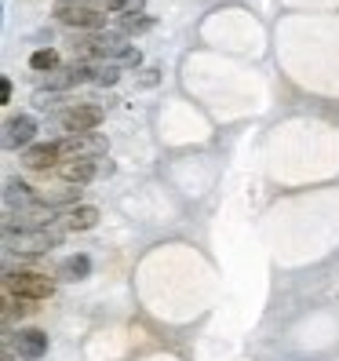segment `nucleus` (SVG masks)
<instances>
[{"label":"nucleus","mask_w":339,"mask_h":361,"mask_svg":"<svg viewBox=\"0 0 339 361\" xmlns=\"http://www.w3.org/2000/svg\"><path fill=\"white\" fill-rule=\"evenodd\" d=\"M55 23L70 26L73 33H95V30H106V11H99L92 0H55Z\"/></svg>","instance_id":"obj_2"},{"label":"nucleus","mask_w":339,"mask_h":361,"mask_svg":"<svg viewBox=\"0 0 339 361\" xmlns=\"http://www.w3.org/2000/svg\"><path fill=\"white\" fill-rule=\"evenodd\" d=\"M0 99H4V102H11V80H8V77L0 80Z\"/></svg>","instance_id":"obj_17"},{"label":"nucleus","mask_w":339,"mask_h":361,"mask_svg":"<svg viewBox=\"0 0 339 361\" xmlns=\"http://www.w3.org/2000/svg\"><path fill=\"white\" fill-rule=\"evenodd\" d=\"M11 347L15 354L23 357V361H40L48 354V332H40V329H18L11 336Z\"/></svg>","instance_id":"obj_9"},{"label":"nucleus","mask_w":339,"mask_h":361,"mask_svg":"<svg viewBox=\"0 0 339 361\" xmlns=\"http://www.w3.org/2000/svg\"><path fill=\"white\" fill-rule=\"evenodd\" d=\"M0 361H15V347H11V343L4 347V354H0Z\"/></svg>","instance_id":"obj_19"},{"label":"nucleus","mask_w":339,"mask_h":361,"mask_svg":"<svg viewBox=\"0 0 339 361\" xmlns=\"http://www.w3.org/2000/svg\"><path fill=\"white\" fill-rule=\"evenodd\" d=\"M58 102V92H33V106H40V110H48V106H55Z\"/></svg>","instance_id":"obj_16"},{"label":"nucleus","mask_w":339,"mask_h":361,"mask_svg":"<svg viewBox=\"0 0 339 361\" xmlns=\"http://www.w3.org/2000/svg\"><path fill=\"white\" fill-rule=\"evenodd\" d=\"M99 223V208L95 204H77V208H70L66 216H62V226L66 230H92Z\"/></svg>","instance_id":"obj_11"},{"label":"nucleus","mask_w":339,"mask_h":361,"mask_svg":"<svg viewBox=\"0 0 339 361\" xmlns=\"http://www.w3.org/2000/svg\"><path fill=\"white\" fill-rule=\"evenodd\" d=\"M58 66H62V62H58V51H55V48H40V51L30 55V70H33V73H44V77H48V73H55Z\"/></svg>","instance_id":"obj_14"},{"label":"nucleus","mask_w":339,"mask_h":361,"mask_svg":"<svg viewBox=\"0 0 339 361\" xmlns=\"http://www.w3.org/2000/svg\"><path fill=\"white\" fill-rule=\"evenodd\" d=\"M62 241V230H4V248L18 256H40Z\"/></svg>","instance_id":"obj_5"},{"label":"nucleus","mask_w":339,"mask_h":361,"mask_svg":"<svg viewBox=\"0 0 339 361\" xmlns=\"http://www.w3.org/2000/svg\"><path fill=\"white\" fill-rule=\"evenodd\" d=\"M70 48L80 62L88 59H132V44L124 40V33H113V30H95V33H73L70 37Z\"/></svg>","instance_id":"obj_1"},{"label":"nucleus","mask_w":339,"mask_h":361,"mask_svg":"<svg viewBox=\"0 0 339 361\" xmlns=\"http://www.w3.org/2000/svg\"><path fill=\"white\" fill-rule=\"evenodd\" d=\"M23 164L30 168V172H55V168L62 164V150L58 142H33L30 150H23Z\"/></svg>","instance_id":"obj_8"},{"label":"nucleus","mask_w":339,"mask_h":361,"mask_svg":"<svg viewBox=\"0 0 339 361\" xmlns=\"http://www.w3.org/2000/svg\"><path fill=\"white\" fill-rule=\"evenodd\" d=\"M139 84H146V88H150V84H157V70H142V80Z\"/></svg>","instance_id":"obj_18"},{"label":"nucleus","mask_w":339,"mask_h":361,"mask_svg":"<svg viewBox=\"0 0 339 361\" xmlns=\"http://www.w3.org/2000/svg\"><path fill=\"white\" fill-rule=\"evenodd\" d=\"M55 176L66 183V186H84V183H92V179L113 176V161H106V157H66V161L55 168Z\"/></svg>","instance_id":"obj_4"},{"label":"nucleus","mask_w":339,"mask_h":361,"mask_svg":"<svg viewBox=\"0 0 339 361\" xmlns=\"http://www.w3.org/2000/svg\"><path fill=\"white\" fill-rule=\"evenodd\" d=\"M88 274H92V259L88 256H70V259L58 263V278L62 281H84Z\"/></svg>","instance_id":"obj_12"},{"label":"nucleus","mask_w":339,"mask_h":361,"mask_svg":"<svg viewBox=\"0 0 339 361\" xmlns=\"http://www.w3.org/2000/svg\"><path fill=\"white\" fill-rule=\"evenodd\" d=\"M102 106L99 102H73L70 110H62L58 114V124H62V132L66 135H80V132H95L99 124H102Z\"/></svg>","instance_id":"obj_6"},{"label":"nucleus","mask_w":339,"mask_h":361,"mask_svg":"<svg viewBox=\"0 0 339 361\" xmlns=\"http://www.w3.org/2000/svg\"><path fill=\"white\" fill-rule=\"evenodd\" d=\"M62 161L66 157H106V139L99 132H80V135H62L58 139Z\"/></svg>","instance_id":"obj_7"},{"label":"nucleus","mask_w":339,"mask_h":361,"mask_svg":"<svg viewBox=\"0 0 339 361\" xmlns=\"http://www.w3.org/2000/svg\"><path fill=\"white\" fill-rule=\"evenodd\" d=\"M117 26H121L124 37H139V33L154 30V18L150 15H117Z\"/></svg>","instance_id":"obj_13"},{"label":"nucleus","mask_w":339,"mask_h":361,"mask_svg":"<svg viewBox=\"0 0 339 361\" xmlns=\"http://www.w3.org/2000/svg\"><path fill=\"white\" fill-rule=\"evenodd\" d=\"M4 292L8 295H18V300H51V292H55V281L48 278V274H40V270H8L4 274Z\"/></svg>","instance_id":"obj_3"},{"label":"nucleus","mask_w":339,"mask_h":361,"mask_svg":"<svg viewBox=\"0 0 339 361\" xmlns=\"http://www.w3.org/2000/svg\"><path fill=\"white\" fill-rule=\"evenodd\" d=\"M37 139V121L26 117V114H18V117H8L4 121V146H23V150H30Z\"/></svg>","instance_id":"obj_10"},{"label":"nucleus","mask_w":339,"mask_h":361,"mask_svg":"<svg viewBox=\"0 0 339 361\" xmlns=\"http://www.w3.org/2000/svg\"><path fill=\"white\" fill-rule=\"evenodd\" d=\"M117 80H121V70L117 66H110V62H106V66H95V80L92 84H99V88H113Z\"/></svg>","instance_id":"obj_15"}]
</instances>
